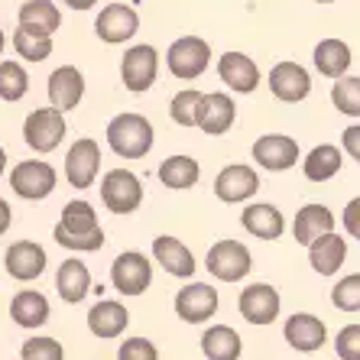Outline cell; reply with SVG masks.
<instances>
[{
    "mask_svg": "<svg viewBox=\"0 0 360 360\" xmlns=\"http://www.w3.org/2000/svg\"><path fill=\"white\" fill-rule=\"evenodd\" d=\"M108 143L124 160H143L153 150V124L143 114H117L108 124Z\"/></svg>",
    "mask_w": 360,
    "mask_h": 360,
    "instance_id": "obj_1",
    "label": "cell"
},
{
    "mask_svg": "<svg viewBox=\"0 0 360 360\" xmlns=\"http://www.w3.org/2000/svg\"><path fill=\"white\" fill-rule=\"evenodd\" d=\"M166 65L176 78L192 82V78H198L211 65V46L205 39H198V36H182V39H176L169 46Z\"/></svg>",
    "mask_w": 360,
    "mask_h": 360,
    "instance_id": "obj_2",
    "label": "cell"
},
{
    "mask_svg": "<svg viewBox=\"0 0 360 360\" xmlns=\"http://www.w3.org/2000/svg\"><path fill=\"white\" fill-rule=\"evenodd\" d=\"M59 176H56V169L49 162L42 160H26V162H17L13 172H10V188L26 201H42L49 198L52 188H56Z\"/></svg>",
    "mask_w": 360,
    "mask_h": 360,
    "instance_id": "obj_3",
    "label": "cell"
},
{
    "mask_svg": "<svg viewBox=\"0 0 360 360\" xmlns=\"http://www.w3.org/2000/svg\"><path fill=\"white\" fill-rule=\"evenodd\" d=\"M101 198L114 214H130L140 208L143 201V185L130 169H110L104 182H101Z\"/></svg>",
    "mask_w": 360,
    "mask_h": 360,
    "instance_id": "obj_4",
    "label": "cell"
},
{
    "mask_svg": "<svg viewBox=\"0 0 360 360\" xmlns=\"http://www.w3.org/2000/svg\"><path fill=\"white\" fill-rule=\"evenodd\" d=\"M62 136H65V117L56 108L33 110L23 124V140L36 153H52L62 143Z\"/></svg>",
    "mask_w": 360,
    "mask_h": 360,
    "instance_id": "obj_5",
    "label": "cell"
},
{
    "mask_svg": "<svg viewBox=\"0 0 360 360\" xmlns=\"http://www.w3.org/2000/svg\"><path fill=\"white\" fill-rule=\"evenodd\" d=\"M208 273L221 283H240L250 273V250L240 240H218L208 250Z\"/></svg>",
    "mask_w": 360,
    "mask_h": 360,
    "instance_id": "obj_6",
    "label": "cell"
},
{
    "mask_svg": "<svg viewBox=\"0 0 360 360\" xmlns=\"http://www.w3.org/2000/svg\"><path fill=\"white\" fill-rule=\"evenodd\" d=\"M114 289L124 295H143L153 283V263L136 250H124L110 266Z\"/></svg>",
    "mask_w": 360,
    "mask_h": 360,
    "instance_id": "obj_7",
    "label": "cell"
},
{
    "mask_svg": "<svg viewBox=\"0 0 360 360\" xmlns=\"http://www.w3.org/2000/svg\"><path fill=\"white\" fill-rule=\"evenodd\" d=\"M156 72H160V56L153 46H130L124 52V62H120V78L134 94L146 91L153 82H156Z\"/></svg>",
    "mask_w": 360,
    "mask_h": 360,
    "instance_id": "obj_8",
    "label": "cell"
},
{
    "mask_svg": "<svg viewBox=\"0 0 360 360\" xmlns=\"http://www.w3.org/2000/svg\"><path fill=\"white\" fill-rule=\"evenodd\" d=\"M98 169H101V146L91 140V136H84V140H75L72 143V150L65 156V179L72 188H88L94 185L98 179Z\"/></svg>",
    "mask_w": 360,
    "mask_h": 360,
    "instance_id": "obj_9",
    "label": "cell"
},
{
    "mask_svg": "<svg viewBox=\"0 0 360 360\" xmlns=\"http://www.w3.org/2000/svg\"><path fill=\"white\" fill-rule=\"evenodd\" d=\"M237 108L231 94H201L198 98V110H195V127H201L208 136H221L234 127Z\"/></svg>",
    "mask_w": 360,
    "mask_h": 360,
    "instance_id": "obj_10",
    "label": "cell"
},
{
    "mask_svg": "<svg viewBox=\"0 0 360 360\" xmlns=\"http://www.w3.org/2000/svg\"><path fill=\"white\" fill-rule=\"evenodd\" d=\"M218 311V289H211L208 283H188L185 289H179L176 295V315L188 325L208 321Z\"/></svg>",
    "mask_w": 360,
    "mask_h": 360,
    "instance_id": "obj_11",
    "label": "cell"
},
{
    "mask_svg": "<svg viewBox=\"0 0 360 360\" xmlns=\"http://www.w3.org/2000/svg\"><path fill=\"white\" fill-rule=\"evenodd\" d=\"M253 160L260 162L269 172H283V169H292L299 160V143L285 134H266L253 143Z\"/></svg>",
    "mask_w": 360,
    "mask_h": 360,
    "instance_id": "obj_12",
    "label": "cell"
},
{
    "mask_svg": "<svg viewBox=\"0 0 360 360\" xmlns=\"http://www.w3.org/2000/svg\"><path fill=\"white\" fill-rule=\"evenodd\" d=\"M136 26H140V17H136V10L127 7V4H110V7H104L98 13V20H94L98 36L104 42H110V46L134 39Z\"/></svg>",
    "mask_w": 360,
    "mask_h": 360,
    "instance_id": "obj_13",
    "label": "cell"
},
{
    "mask_svg": "<svg viewBox=\"0 0 360 360\" xmlns=\"http://www.w3.org/2000/svg\"><path fill=\"white\" fill-rule=\"evenodd\" d=\"M269 91L276 94L285 104H295V101H305L311 91V78L309 72L299 65V62H279L269 72Z\"/></svg>",
    "mask_w": 360,
    "mask_h": 360,
    "instance_id": "obj_14",
    "label": "cell"
},
{
    "mask_svg": "<svg viewBox=\"0 0 360 360\" xmlns=\"http://www.w3.org/2000/svg\"><path fill=\"white\" fill-rule=\"evenodd\" d=\"M237 305H240V315L250 325H273L279 315V292L266 283H257L250 289H243Z\"/></svg>",
    "mask_w": 360,
    "mask_h": 360,
    "instance_id": "obj_15",
    "label": "cell"
},
{
    "mask_svg": "<svg viewBox=\"0 0 360 360\" xmlns=\"http://www.w3.org/2000/svg\"><path fill=\"white\" fill-rule=\"evenodd\" d=\"M218 75L221 82H227V88L237 94H250L257 91V84H260V68L250 56H243V52H224L218 59Z\"/></svg>",
    "mask_w": 360,
    "mask_h": 360,
    "instance_id": "obj_16",
    "label": "cell"
},
{
    "mask_svg": "<svg viewBox=\"0 0 360 360\" xmlns=\"http://www.w3.org/2000/svg\"><path fill=\"white\" fill-rule=\"evenodd\" d=\"M4 266H7V273L13 279L30 283V279L42 276V269H46V250L33 240H17V243H10L7 247Z\"/></svg>",
    "mask_w": 360,
    "mask_h": 360,
    "instance_id": "obj_17",
    "label": "cell"
},
{
    "mask_svg": "<svg viewBox=\"0 0 360 360\" xmlns=\"http://www.w3.org/2000/svg\"><path fill=\"white\" fill-rule=\"evenodd\" d=\"M257 188H260V179H257V172H253L250 166H227V169H221L218 179H214V195H218L221 201H227V205L253 198Z\"/></svg>",
    "mask_w": 360,
    "mask_h": 360,
    "instance_id": "obj_18",
    "label": "cell"
},
{
    "mask_svg": "<svg viewBox=\"0 0 360 360\" xmlns=\"http://www.w3.org/2000/svg\"><path fill=\"white\" fill-rule=\"evenodd\" d=\"M84 98V75L75 65H62L49 75V101L56 110H72L78 108Z\"/></svg>",
    "mask_w": 360,
    "mask_h": 360,
    "instance_id": "obj_19",
    "label": "cell"
},
{
    "mask_svg": "<svg viewBox=\"0 0 360 360\" xmlns=\"http://www.w3.org/2000/svg\"><path fill=\"white\" fill-rule=\"evenodd\" d=\"M153 257H156V263L166 269L169 276H179V279H188L195 273V266H198L192 250L179 237H169V234L153 240Z\"/></svg>",
    "mask_w": 360,
    "mask_h": 360,
    "instance_id": "obj_20",
    "label": "cell"
},
{
    "mask_svg": "<svg viewBox=\"0 0 360 360\" xmlns=\"http://www.w3.org/2000/svg\"><path fill=\"white\" fill-rule=\"evenodd\" d=\"M285 341L292 344L295 351H319L321 344L328 341V328L325 321L319 319V315H309V311H299V315H292V319L285 321Z\"/></svg>",
    "mask_w": 360,
    "mask_h": 360,
    "instance_id": "obj_21",
    "label": "cell"
},
{
    "mask_svg": "<svg viewBox=\"0 0 360 360\" xmlns=\"http://www.w3.org/2000/svg\"><path fill=\"white\" fill-rule=\"evenodd\" d=\"M344 257H347V240L338 237L335 231H328V234L315 237L309 243V260H311V269L321 273V276H335L338 269H341Z\"/></svg>",
    "mask_w": 360,
    "mask_h": 360,
    "instance_id": "obj_22",
    "label": "cell"
},
{
    "mask_svg": "<svg viewBox=\"0 0 360 360\" xmlns=\"http://www.w3.org/2000/svg\"><path fill=\"white\" fill-rule=\"evenodd\" d=\"M240 224H243V231H250V234L260 237V240H276L285 231L283 211H279L276 205H250V208L240 214Z\"/></svg>",
    "mask_w": 360,
    "mask_h": 360,
    "instance_id": "obj_23",
    "label": "cell"
},
{
    "mask_svg": "<svg viewBox=\"0 0 360 360\" xmlns=\"http://www.w3.org/2000/svg\"><path fill=\"white\" fill-rule=\"evenodd\" d=\"M127 321H130V315H127V309L120 302H98V305L88 311V328H91V335L104 338V341L124 335Z\"/></svg>",
    "mask_w": 360,
    "mask_h": 360,
    "instance_id": "obj_24",
    "label": "cell"
},
{
    "mask_svg": "<svg viewBox=\"0 0 360 360\" xmlns=\"http://www.w3.org/2000/svg\"><path fill=\"white\" fill-rule=\"evenodd\" d=\"M10 319L17 321L20 328H39L49 321V302L36 289H23L10 302Z\"/></svg>",
    "mask_w": 360,
    "mask_h": 360,
    "instance_id": "obj_25",
    "label": "cell"
},
{
    "mask_svg": "<svg viewBox=\"0 0 360 360\" xmlns=\"http://www.w3.org/2000/svg\"><path fill=\"white\" fill-rule=\"evenodd\" d=\"M354 65V52L344 39H321L315 46V68L328 78L347 75V68Z\"/></svg>",
    "mask_w": 360,
    "mask_h": 360,
    "instance_id": "obj_26",
    "label": "cell"
},
{
    "mask_svg": "<svg viewBox=\"0 0 360 360\" xmlns=\"http://www.w3.org/2000/svg\"><path fill=\"white\" fill-rule=\"evenodd\" d=\"M20 26L30 30V33L52 36L62 26V13L52 0H30V4L20 7Z\"/></svg>",
    "mask_w": 360,
    "mask_h": 360,
    "instance_id": "obj_27",
    "label": "cell"
},
{
    "mask_svg": "<svg viewBox=\"0 0 360 360\" xmlns=\"http://www.w3.org/2000/svg\"><path fill=\"white\" fill-rule=\"evenodd\" d=\"M201 351H205L208 360H240L243 344H240V335L231 325H214L201 338Z\"/></svg>",
    "mask_w": 360,
    "mask_h": 360,
    "instance_id": "obj_28",
    "label": "cell"
},
{
    "mask_svg": "<svg viewBox=\"0 0 360 360\" xmlns=\"http://www.w3.org/2000/svg\"><path fill=\"white\" fill-rule=\"evenodd\" d=\"M331 227H335V214H331L325 205H305V208L295 214V224H292L295 243H305V247H309L315 237L328 234Z\"/></svg>",
    "mask_w": 360,
    "mask_h": 360,
    "instance_id": "obj_29",
    "label": "cell"
},
{
    "mask_svg": "<svg viewBox=\"0 0 360 360\" xmlns=\"http://www.w3.org/2000/svg\"><path fill=\"white\" fill-rule=\"evenodd\" d=\"M56 289H59V295L68 302V305L82 302L84 295H88V289H91L88 266H84L82 260H65L59 266V273H56Z\"/></svg>",
    "mask_w": 360,
    "mask_h": 360,
    "instance_id": "obj_30",
    "label": "cell"
},
{
    "mask_svg": "<svg viewBox=\"0 0 360 360\" xmlns=\"http://www.w3.org/2000/svg\"><path fill=\"white\" fill-rule=\"evenodd\" d=\"M341 150L331 146V143H321L315 150L309 153V160H305V179L311 182H328V179H335L341 172Z\"/></svg>",
    "mask_w": 360,
    "mask_h": 360,
    "instance_id": "obj_31",
    "label": "cell"
},
{
    "mask_svg": "<svg viewBox=\"0 0 360 360\" xmlns=\"http://www.w3.org/2000/svg\"><path fill=\"white\" fill-rule=\"evenodd\" d=\"M198 160H192V156H172L160 166V182L166 188H192L198 182Z\"/></svg>",
    "mask_w": 360,
    "mask_h": 360,
    "instance_id": "obj_32",
    "label": "cell"
},
{
    "mask_svg": "<svg viewBox=\"0 0 360 360\" xmlns=\"http://www.w3.org/2000/svg\"><path fill=\"white\" fill-rule=\"evenodd\" d=\"M56 227H62L65 234H91L94 227H98V214L88 201H68L65 208H62V221Z\"/></svg>",
    "mask_w": 360,
    "mask_h": 360,
    "instance_id": "obj_33",
    "label": "cell"
},
{
    "mask_svg": "<svg viewBox=\"0 0 360 360\" xmlns=\"http://www.w3.org/2000/svg\"><path fill=\"white\" fill-rule=\"evenodd\" d=\"M13 49L17 56H23L26 62H46L52 56V36H39V33H30L20 26L13 33Z\"/></svg>",
    "mask_w": 360,
    "mask_h": 360,
    "instance_id": "obj_34",
    "label": "cell"
},
{
    "mask_svg": "<svg viewBox=\"0 0 360 360\" xmlns=\"http://www.w3.org/2000/svg\"><path fill=\"white\" fill-rule=\"evenodd\" d=\"M30 91V75L20 62H0V98L20 101Z\"/></svg>",
    "mask_w": 360,
    "mask_h": 360,
    "instance_id": "obj_35",
    "label": "cell"
},
{
    "mask_svg": "<svg viewBox=\"0 0 360 360\" xmlns=\"http://www.w3.org/2000/svg\"><path fill=\"white\" fill-rule=\"evenodd\" d=\"M331 101H335V108L347 117H360V78L354 75H341L331 88Z\"/></svg>",
    "mask_w": 360,
    "mask_h": 360,
    "instance_id": "obj_36",
    "label": "cell"
},
{
    "mask_svg": "<svg viewBox=\"0 0 360 360\" xmlns=\"http://www.w3.org/2000/svg\"><path fill=\"white\" fill-rule=\"evenodd\" d=\"M198 98H201V91H195V88H185V91H179L176 98H172V104H169V117L176 120L179 127H195Z\"/></svg>",
    "mask_w": 360,
    "mask_h": 360,
    "instance_id": "obj_37",
    "label": "cell"
},
{
    "mask_svg": "<svg viewBox=\"0 0 360 360\" xmlns=\"http://www.w3.org/2000/svg\"><path fill=\"white\" fill-rule=\"evenodd\" d=\"M331 302H335L341 311H357L360 309V276L357 273H351V276L341 279V283L331 289Z\"/></svg>",
    "mask_w": 360,
    "mask_h": 360,
    "instance_id": "obj_38",
    "label": "cell"
},
{
    "mask_svg": "<svg viewBox=\"0 0 360 360\" xmlns=\"http://www.w3.org/2000/svg\"><path fill=\"white\" fill-rule=\"evenodd\" d=\"M20 354L23 360H65V351L56 338H30Z\"/></svg>",
    "mask_w": 360,
    "mask_h": 360,
    "instance_id": "obj_39",
    "label": "cell"
},
{
    "mask_svg": "<svg viewBox=\"0 0 360 360\" xmlns=\"http://www.w3.org/2000/svg\"><path fill=\"white\" fill-rule=\"evenodd\" d=\"M56 240L62 247H68V250H101L104 247V231L94 227L91 234H65L62 227H56Z\"/></svg>",
    "mask_w": 360,
    "mask_h": 360,
    "instance_id": "obj_40",
    "label": "cell"
},
{
    "mask_svg": "<svg viewBox=\"0 0 360 360\" xmlns=\"http://www.w3.org/2000/svg\"><path fill=\"white\" fill-rule=\"evenodd\" d=\"M117 360H160V351H156V344L146 341V338H130V341L120 344Z\"/></svg>",
    "mask_w": 360,
    "mask_h": 360,
    "instance_id": "obj_41",
    "label": "cell"
},
{
    "mask_svg": "<svg viewBox=\"0 0 360 360\" xmlns=\"http://www.w3.org/2000/svg\"><path fill=\"white\" fill-rule=\"evenodd\" d=\"M335 347H338V354H341V360H360V325L341 328Z\"/></svg>",
    "mask_w": 360,
    "mask_h": 360,
    "instance_id": "obj_42",
    "label": "cell"
},
{
    "mask_svg": "<svg viewBox=\"0 0 360 360\" xmlns=\"http://www.w3.org/2000/svg\"><path fill=\"white\" fill-rule=\"evenodd\" d=\"M344 224H347V231H351V237L360 234V198H354L351 205H347V214H344Z\"/></svg>",
    "mask_w": 360,
    "mask_h": 360,
    "instance_id": "obj_43",
    "label": "cell"
},
{
    "mask_svg": "<svg viewBox=\"0 0 360 360\" xmlns=\"http://www.w3.org/2000/svg\"><path fill=\"white\" fill-rule=\"evenodd\" d=\"M344 146L351 153V160L360 156V127H351V130H344Z\"/></svg>",
    "mask_w": 360,
    "mask_h": 360,
    "instance_id": "obj_44",
    "label": "cell"
},
{
    "mask_svg": "<svg viewBox=\"0 0 360 360\" xmlns=\"http://www.w3.org/2000/svg\"><path fill=\"white\" fill-rule=\"evenodd\" d=\"M10 221H13V211H10L7 201L0 198V234H7L10 231Z\"/></svg>",
    "mask_w": 360,
    "mask_h": 360,
    "instance_id": "obj_45",
    "label": "cell"
},
{
    "mask_svg": "<svg viewBox=\"0 0 360 360\" xmlns=\"http://www.w3.org/2000/svg\"><path fill=\"white\" fill-rule=\"evenodd\" d=\"M62 4H68L72 10H88V7H94L98 0H62Z\"/></svg>",
    "mask_w": 360,
    "mask_h": 360,
    "instance_id": "obj_46",
    "label": "cell"
},
{
    "mask_svg": "<svg viewBox=\"0 0 360 360\" xmlns=\"http://www.w3.org/2000/svg\"><path fill=\"white\" fill-rule=\"evenodd\" d=\"M4 169H7V153H4V146H0V176H4Z\"/></svg>",
    "mask_w": 360,
    "mask_h": 360,
    "instance_id": "obj_47",
    "label": "cell"
},
{
    "mask_svg": "<svg viewBox=\"0 0 360 360\" xmlns=\"http://www.w3.org/2000/svg\"><path fill=\"white\" fill-rule=\"evenodd\" d=\"M4 42H7V36H4V30H0V52H4Z\"/></svg>",
    "mask_w": 360,
    "mask_h": 360,
    "instance_id": "obj_48",
    "label": "cell"
},
{
    "mask_svg": "<svg viewBox=\"0 0 360 360\" xmlns=\"http://www.w3.org/2000/svg\"><path fill=\"white\" fill-rule=\"evenodd\" d=\"M319 4H335V0H319Z\"/></svg>",
    "mask_w": 360,
    "mask_h": 360,
    "instance_id": "obj_49",
    "label": "cell"
}]
</instances>
